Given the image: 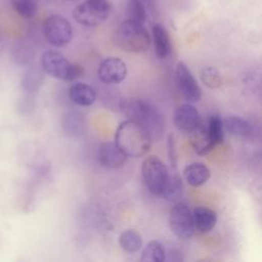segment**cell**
<instances>
[{
    "label": "cell",
    "mask_w": 262,
    "mask_h": 262,
    "mask_svg": "<svg viewBox=\"0 0 262 262\" xmlns=\"http://www.w3.org/2000/svg\"><path fill=\"white\" fill-rule=\"evenodd\" d=\"M120 111L128 118L147 131L151 139H160L165 131V118L157 106L141 98L124 100Z\"/></svg>",
    "instance_id": "6da1fadb"
},
{
    "label": "cell",
    "mask_w": 262,
    "mask_h": 262,
    "mask_svg": "<svg viewBox=\"0 0 262 262\" xmlns=\"http://www.w3.org/2000/svg\"><path fill=\"white\" fill-rule=\"evenodd\" d=\"M151 141L147 131L130 120L123 121L115 133V144L131 158H140L146 155Z\"/></svg>",
    "instance_id": "7a4b0ae2"
},
{
    "label": "cell",
    "mask_w": 262,
    "mask_h": 262,
    "mask_svg": "<svg viewBox=\"0 0 262 262\" xmlns=\"http://www.w3.org/2000/svg\"><path fill=\"white\" fill-rule=\"evenodd\" d=\"M113 40L117 47L131 53L144 52L150 45V37L144 26L131 19L124 20L118 26Z\"/></svg>",
    "instance_id": "3957f363"
},
{
    "label": "cell",
    "mask_w": 262,
    "mask_h": 262,
    "mask_svg": "<svg viewBox=\"0 0 262 262\" xmlns=\"http://www.w3.org/2000/svg\"><path fill=\"white\" fill-rule=\"evenodd\" d=\"M41 68L49 76L63 81H74L83 75V68L72 63L61 53L45 51L41 56Z\"/></svg>",
    "instance_id": "277c9868"
},
{
    "label": "cell",
    "mask_w": 262,
    "mask_h": 262,
    "mask_svg": "<svg viewBox=\"0 0 262 262\" xmlns=\"http://www.w3.org/2000/svg\"><path fill=\"white\" fill-rule=\"evenodd\" d=\"M111 9L112 5L108 0H85L74 9L73 16L82 26L95 27L107 19Z\"/></svg>",
    "instance_id": "5b68a950"
},
{
    "label": "cell",
    "mask_w": 262,
    "mask_h": 262,
    "mask_svg": "<svg viewBox=\"0 0 262 262\" xmlns=\"http://www.w3.org/2000/svg\"><path fill=\"white\" fill-rule=\"evenodd\" d=\"M143 181L147 189L156 194L161 195L169 178L166 165L157 156L147 157L141 166Z\"/></svg>",
    "instance_id": "8992f818"
},
{
    "label": "cell",
    "mask_w": 262,
    "mask_h": 262,
    "mask_svg": "<svg viewBox=\"0 0 262 262\" xmlns=\"http://www.w3.org/2000/svg\"><path fill=\"white\" fill-rule=\"evenodd\" d=\"M169 226L171 231L181 239H188L194 233L192 213L187 205L177 203L170 211Z\"/></svg>",
    "instance_id": "52a82bcc"
},
{
    "label": "cell",
    "mask_w": 262,
    "mask_h": 262,
    "mask_svg": "<svg viewBox=\"0 0 262 262\" xmlns=\"http://www.w3.org/2000/svg\"><path fill=\"white\" fill-rule=\"evenodd\" d=\"M43 33L46 40L57 47L67 45L72 39L70 21L58 14L49 15L43 24Z\"/></svg>",
    "instance_id": "ba28073f"
},
{
    "label": "cell",
    "mask_w": 262,
    "mask_h": 262,
    "mask_svg": "<svg viewBox=\"0 0 262 262\" xmlns=\"http://www.w3.org/2000/svg\"><path fill=\"white\" fill-rule=\"evenodd\" d=\"M175 77L178 91L185 100L195 102L201 99V88L189 68L183 61H179L176 64Z\"/></svg>",
    "instance_id": "9c48e42d"
},
{
    "label": "cell",
    "mask_w": 262,
    "mask_h": 262,
    "mask_svg": "<svg viewBox=\"0 0 262 262\" xmlns=\"http://www.w3.org/2000/svg\"><path fill=\"white\" fill-rule=\"evenodd\" d=\"M127 76V66L119 57L111 56L103 59L98 69L97 77L105 85H116L125 80Z\"/></svg>",
    "instance_id": "30bf717a"
},
{
    "label": "cell",
    "mask_w": 262,
    "mask_h": 262,
    "mask_svg": "<svg viewBox=\"0 0 262 262\" xmlns=\"http://www.w3.org/2000/svg\"><path fill=\"white\" fill-rule=\"evenodd\" d=\"M173 119L176 128L187 134L203 123L198 108L189 103L179 105L174 112Z\"/></svg>",
    "instance_id": "8fae6325"
},
{
    "label": "cell",
    "mask_w": 262,
    "mask_h": 262,
    "mask_svg": "<svg viewBox=\"0 0 262 262\" xmlns=\"http://www.w3.org/2000/svg\"><path fill=\"white\" fill-rule=\"evenodd\" d=\"M128 157L115 144V142H104L97 149L98 163L107 169H118L123 167Z\"/></svg>",
    "instance_id": "7c38bea8"
},
{
    "label": "cell",
    "mask_w": 262,
    "mask_h": 262,
    "mask_svg": "<svg viewBox=\"0 0 262 262\" xmlns=\"http://www.w3.org/2000/svg\"><path fill=\"white\" fill-rule=\"evenodd\" d=\"M70 99L81 106L92 105L96 100V91L86 83H75L69 89Z\"/></svg>",
    "instance_id": "4fadbf2b"
},
{
    "label": "cell",
    "mask_w": 262,
    "mask_h": 262,
    "mask_svg": "<svg viewBox=\"0 0 262 262\" xmlns=\"http://www.w3.org/2000/svg\"><path fill=\"white\" fill-rule=\"evenodd\" d=\"M188 134L190 144L195 154L199 156H205L215 147L210 139L206 124L204 122Z\"/></svg>",
    "instance_id": "5bb4252c"
},
{
    "label": "cell",
    "mask_w": 262,
    "mask_h": 262,
    "mask_svg": "<svg viewBox=\"0 0 262 262\" xmlns=\"http://www.w3.org/2000/svg\"><path fill=\"white\" fill-rule=\"evenodd\" d=\"M191 213L194 228L199 231L206 233L215 227L217 223V215L214 210L207 207H196Z\"/></svg>",
    "instance_id": "9a60e30c"
},
{
    "label": "cell",
    "mask_w": 262,
    "mask_h": 262,
    "mask_svg": "<svg viewBox=\"0 0 262 262\" xmlns=\"http://www.w3.org/2000/svg\"><path fill=\"white\" fill-rule=\"evenodd\" d=\"M152 39L156 54L159 58H166L171 53V41L167 30L161 24L152 26Z\"/></svg>",
    "instance_id": "2e32d148"
},
{
    "label": "cell",
    "mask_w": 262,
    "mask_h": 262,
    "mask_svg": "<svg viewBox=\"0 0 262 262\" xmlns=\"http://www.w3.org/2000/svg\"><path fill=\"white\" fill-rule=\"evenodd\" d=\"M183 175L189 185L196 187L206 183L209 180L211 173L206 165L202 163H192L185 167Z\"/></svg>",
    "instance_id": "e0dca14e"
},
{
    "label": "cell",
    "mask_w": 262,
    "mask_h": 262,
    "mask_svg": "<svg viewBox=\"0 0 262 262\" xmlns=\"http://www.w3.org/2000/svg\"><path fill=\"white\" fill-rule=\"evenodd\" d=\"M119 245L123 251L129 254L136 253L142 246L140 234L134 229H127L119 235Z\"/></svg>",
    "instance_id": "ac0fdd59"
},
{
    "label": "cell",
    "mask_w": 262,
    "mask_h": 262,
    "mask_svg": "<svg viewBox=\"0 0 262 262\" xmlns=\"http://www.w3.org/2000/svg\"><path fill=\"white\" fill-rule=\"evenodd\" d=\"M223 127L229 133L236 136H248L252 133L251 124L237 116H229L223 121Z\"/></svg>",
    "instance_id": "d6986e66"
},
{
    "label": "cell",
    "mask_w": 262,
    "mask_h": 262,
    "mask_svg": "<svg viewBox=\"0 0 262 262\" xmlns=\"http://www.w3.org/2000/svg\"><path fill=\"white\" fill-rule=\"evenodd\" d=\"M183 193V183L182 179L177 175L169 176L166 186L161 194L165 200L169 202H177Z\"/></svg>",
    "instance_id": "ffe728a7"
},
{
    "label": "cell",
    "mask_w": 262,
    "mask_h": 262,
    "mask_svg": "<svg viewBox=\"0 0 262 262\" xmlns=\"http://www.w3.org/2000/svg\"><path fill=\"white\" fill-rule=\"evenodd\" d=\"M165 249L158 241L149 242L143 249L139 262H164Z\"/></svg>",
    "instance_id": "44dd1931"
},
{
    "label": "cell",
    "mask_w": 262,
    "mask_h": 262,
    "mask_svg": "<svg viewBox=\"0 0 262 262\" xmlns=\"http://www.w3.org/2000/svg\"><path fill=\"white\" fill-rule=\"evenodd\" d=\"M208 134L214 146L221 144L224 139L223 121L218 115H211L206 124Z\"/></svg>",
    "instance_id": "7402d4cb"
},
{
    "label": "cell",
    "mask_w": 262,
    "mask_h": 262,
    "mask_svg": "<svg viewBox=\"0 0 262 262\" xmlns=\"http://www.w3.org/2000/svg\"><path fill=\"white\" fill-rule=\"evenodd\" d=\"M127 12L128 19L137 21L139 24H144L149 10L143 0H128L127 2Z\"/></svg>",
    "instance_id": "603a6c76"
},
{
    "label": "cell",
    "mask_w": 262,
    "mask_h": 262,
    "mask_svg": "<svg viewBox=\"0 0 262 262\" xmlns=\"http://www.w3.org/2000/svg\"><path fill=\"white\" fill-rule=\"evenodd\" d=\"M85 128L83 116L77 113H68L63 118V129L71 135H80Z\"/></svg>",
    "instance_id": "cb8c5ba5"
},
{
    "label": "cell",
    "mask_w": 262,
    "mask_h": 262,
    "mask_svg": "<svg viewBox=\"0 0 262 262\" xmlns=\"http://www.w3.org/2000/svg\"><path fill=\"white\" fill-rule=\"evenodd\" d=\"M11 5L13 9L25 18L35 16L38 10L35 0H11Z\"/></svg>",
    "instance_id": "d4e9b609"
},
{
    "label": "cell",
    "mask_w": 262,
    "mask_h": 262,
    "mask_svg": "<svg viewBox=\"0 0 262 262\" xmlns=\"http://www.w3.org/2000/svg\"><path fill=\"white\" fill-rule=\"evenodd\" d=\"M201 79L204 85L211 89L219 88L222 84V78L220 73L218 72L217 69L213 67L204 68L201 72Z\"/></svg>",
    "instance_id": "484cf974"
},
{
    "label": "cell",
    "mask_w": 262,
    "mask_h": 262,
    "mask_svg": "<svg viewBox=\"0 0 262 262\" xmlns=\"http://www.w3.org/2000/svg\"><path fill=\"white\" fill-rule=\"evenodd\" d=\"M167 150H168V158L171 165V168L173 170L177 167V151H176V144H175V138L173 134H169L167 138Z\"/></svg>",
    "instance_id": "4316f807"
},
{
    "label": "cell",
    "mask_w": 262,
    "mask_h": 262,
    "mask_svg": "<svg viewBox=\"0 0 262 262\" xmlns=\"http://www.w3.org/2000/svg\"><path fill=\"white\" fill-rule=\"evenodd\" d=\"M164 262H184L183 256L177 250H170L165 254Z\"/></svg>",
    "instance_id": "83f0119b"
},
{
    "label": "cell",
    "mask_w": 262,
    "mask_h": 262,
    "mask_svg": "<svg viewBox=\"0 0 262 262\" xmlns=\"http://www.w3.org/2000/svg\"><path fill=\"white\" fill-rule=\"evenodd\" d=\"M67 1H75V0H67Z\"/></svg>",
    "instance_id": "f1b7e54d"
}]
</instances>
